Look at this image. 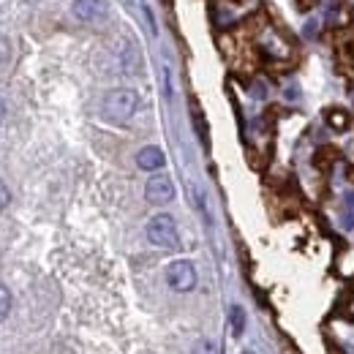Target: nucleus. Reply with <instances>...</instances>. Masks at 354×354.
I'll list each match as a JSON object with an SVG mask.
<instances>
[{"label": "nucleus", "instance_id": "13", "mask_svg": "<svg viewBox=\"0 0 354 354\" xmlns=\"http://www.w3.org/2000/svg\"><path fill=\"white\" fill-rule=\"evenodd\" d=\"M3 118H6V101L0 98V123H3Z\"/></svg>", "mask_w": 354, "mask_h": 354}, {"label": "nucleus", "instance_id": "8", "mask_svg": "<svg viewBox=\"0 0 354 354\" xmlns=\"http://www.w3.org/2000/svg\"><path fill=\"white\" fill-rule=\"evenodd\" d=\"M191 354H221V349H218V344L213 338H202V341L194 344Z\"/></svg>", "mask_w": 354, "mask_h": 354}, {"label": "nucleus", "instance_id": "1", "mask_svg": "<svg viewBox=\"0 0 354 354\" xmlns=\"http://www.w3.org/2000/svg\"><path fill=\"white\" fill-rule=\"evenodd\" d=\"M136 109H139V95H136V90H129V88L109 90L104 95V104H101L104 118L112 120V123L131 120L133 115H136Z\"/></svg>", "mask_w": 354, "mask_h": 354}, {"label": "nucleus", "instance_id": "15", "mask_svg": "<svg viewBox=\"0 0 354 354\" xmlns=\"http://www.w3.org/2000/svg\"><path fill=\"white\" fill-rule=\"evenodd\" d=\"M243 354H248V352H243Z\"/></svg>", "mask_w": 354, "mask_h": 354}, {"label": "nucleus", "instance_id": "3", "mask_svg": "<svg viewBox=\"0 0 354 354\" xmlns=\"http://www.w3.org/2000/svg\"><path fill=\"white\" fill-rule=\"evenodd\" d=\"M167 283L172 292H191L196 286V267L188 259H175L172 265L167 267Z\"/></svg>", "mask_w": 354, "mask_h": 354}, {"label": "nucleus", "instance_id": "5", "mask_svg": "<svg viewBox=\"0 0 354 354\" xmlns=\"http://www.w3.org/2000/svg\"><path fill=\"white\" fill-rule=\"evenodd\" d=\"M164 164H167V156L156 145H147V147H142L136 153V167L142 172H158V169H164Z\"/></svg>", "mask_w": 354, "mask_h": 354}, {"label": "nucleus", "instance_id": "6", "mask_svg": "<svg viewBox=\"0 0 354 354\" xmlns=\"http://www.w3.org/2000/svg\"><path fill=\"white\" fill-rule=\"evenodd\" d=\"M74 14L82 22H98L106 17V0H74Z\"/></svg>", "mask_w": 354, "mask_h": 354}, {"label": "nucleus", "instance_id": "14", "mask_svg": "<svg viewBox=\"0 0 354 354\" xmlns=\"http://www.w3.org/2000/svg\"><path fill=\"white\" fill-rule=\"evenodd\" d=\"M352 101H354V93H352Z\"/></svg>", "mask_w": 354, "mask_h": 354}, {"label": "nucleus", "instance_id": "9", "mask_svg": "<svg viewBox=\"0 0 354 354\" xmlns=\"http://www.w3.org/2000/svg\"><path fill=\"white\" fill-rule=\"evenodd\" d=\"M11 306H14V300H11V292H8V286H3V283H0V322H6V319H8V313H11Z\"/></svg>", "mask_w": 354, "mask_h": 354}, {"label": "nucleus", "instance_id": "10", "mask_svg": "<svg viewBox=\"0 0 354 354\" xmlns=\"http://www.w3.org/2000/svg\"><path fill=\"white\" fill-rule=\"evenodd\" d=\"M194 126H196L199 139L207 145V126H205V118H202V112H199V106H196V104H194Z\"/></svg>", "mask_w": 354, "mask_h": 354}, {"label": "nucleus", "instance_id": "2", "mask_svg": "<svg viewBox=\"0 0 354 354\" xmlns=\"http://www.w3.org/2000/svg\"><path fill=\"white\" fill-rule=\"evenodd\" d=\"M147 240L156 245V248H167V251H175L180 245V232H177V223L169 213H158L147 221Z\"/></svg>", "mask_w": 354, "mask_h": 354}, {"label": "nucleus", "instance_id": "7", "mask_svg": "<svg viewBox=\"0 0 354 354\" xmlns=\"http://www.w3.org/2000/svg\"><path fill=\"white\" fill-rule=\"evenodd\" d=\"M229 330H232L234 338H240L243 330H245V310L240 308V306H232L229 308Z\"/></svg>", "mask_w": 354, "mask_h": 354}, {"label": "nucleus", "instance_id": "12", "mask_svg": "<svg viewBox=\"0 0 354 354\" xmlns=\"http://www.w3.org/2000/svg\"><path fill=\"white\" fill-rule=\"evenodd\" d=\"M6 57H8V41H6L3 36H0V63H3Z\"/></svg>", "mask_w": 354, "mask_h": 354}, {"label": "nucleus", "instance_id": "4", "mask_svg": "<svg viewBox=\"0 0 354 354\" xmlns=\"http://www.w3.org/2000/svg\"><path fill=\"white\" fill-rule=\"evenodd\" d=\"M145 199L150 205H167L175 199V183L169 175H156L147 180L145 185Z\"/></svg>", "mask_w": 354, "mask_h": 354}, {"label": "nucleus", "instance_id": "11", "mask_svg": "<svg viewBox=\"0 0 354 354\" xmlns=\"http://www.w3.org/2000/svg\"><path fill=\"white\" fill-rule=\"evenodd\" d=\"M8 202H11V194H8V188H6V183L0 180V213L8 207Z\"/></svg>", "mask_w": 354, "mask_h": 354}]
</instances>
